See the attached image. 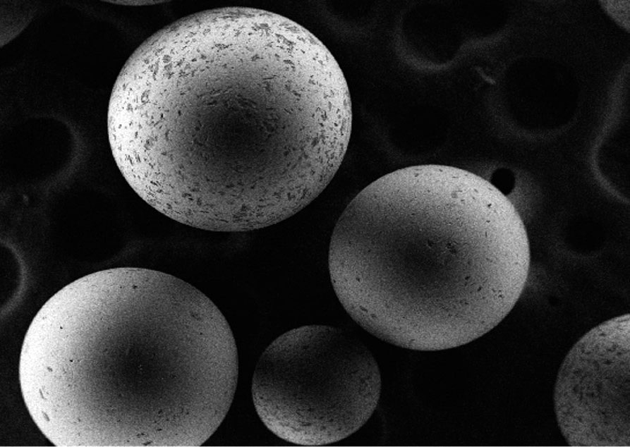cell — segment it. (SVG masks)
I'll return each mask as SVG.
<instances>
[{
	"label": "cell",
	"instance_id": "6da1fadb",
	"mask_svg": "<svg viewBox=\"0 0 630 447\" xmlns=\"http://www.w3.org/2000/svg\"><path fill=\"white\" fill-rule=\"evenodd\" d=\"M322 115L313 73L260 11H204L156 32L113 87L110 147L146 203L199 229L245 232L298 211Z\"/></svg>",
	"mask_w": 630,
	"mask_h": 447
},
{
	"label": "cell",
	"instance_id": "7a4b0ae2",
	"mask_svg": "<svg viewBox=\"0 0 630 447\" xmlns=\"http://www.w3.org/2000/svg\"><path fill=\"white\" fill-rule=\"evenodd\" d=\"M523 221L485 178L436 164L406 167L362 190L333 230L331 283L374 336L411 350L456 348L497 326L530 269Z\"/></svg>",
	"mask_w": 630,
	"mask_h": 447
},
{
	"label": "cell",
	"instance_id": "3957f363",
	"mask_svg": "<svg viewBox=\"0 0 630 447\" xmlns=\"http://www.w3.org/2000/svg\"><path fill=\"white\" fill-rule=\"evenodd\" d=\"M381 375L368 348L326 325L291 329L262 353L252 380L260 420L296 445L324 446L357 431L375 410Z\"/></svg>",
	"mask_w": 630,
	"mask_h": 447
},
{
	"label": "cell",
	"instance_id": "277c9868",
	"mask_svg": "<svg viewBox=\"0 0 630 447\" xmlns=\"http://www.w3.org/2000/svg\"><path fill=\"white\" fill-rule=\"evenodd\" d=\"M560 431L571 446H630V315L584 334L564 359L554 389Z\"/></svg>",
	"mask_w": 630,
	"mask_h": 447
}]
</instances>
